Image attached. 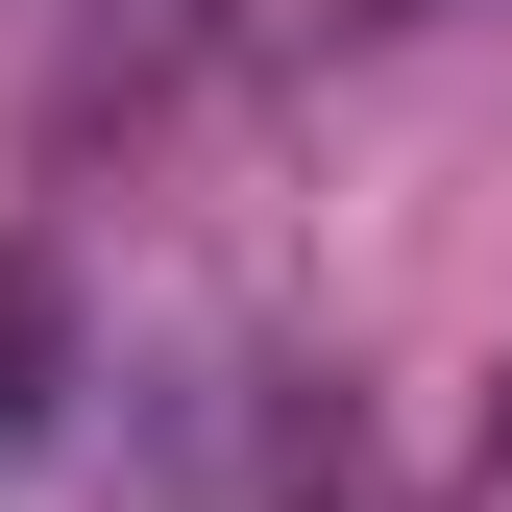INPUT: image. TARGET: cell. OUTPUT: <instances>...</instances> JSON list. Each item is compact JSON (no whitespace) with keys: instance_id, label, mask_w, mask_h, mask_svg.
Instances as JSON below:
<instances>
[]
</instances>
